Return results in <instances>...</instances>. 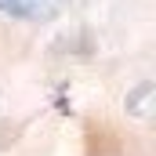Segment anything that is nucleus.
Wrapping results in <instances>:
<instances>
[{"instance_id": "nucleus-1", "label": "nucleus", "mask_w": 156, "mask_h": 156, "mask_svg": "<svg viewBox=\"0 0 156 156\" xmlns=\"http://www.w3.org/2000/svg\"><path fill=\"white\" fill-rule=\"evenodd\" d=\"M62 0H0V11L18 15V18H51L58 15Z\"/></svg>"}]
</instances>
